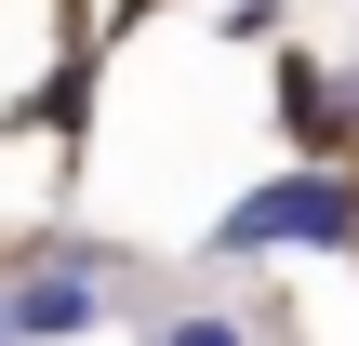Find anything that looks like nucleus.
Wrapping results in <instances>:
<instances>
[{
    "label": "nucleus",
    "mask_w": 359,
    "mask_h": 346,
    "mask_svg": "<svg viewBox=\"0 0 359 346\" xmlns=\"http://www.w3.org/2000/svg\"><path fill=\"white\" fill-rule=\"evenodd\" d=\"M213 267H266V253H359V187L333 160H293V173H266L253 200H226V227L200 240Z\"/></svg>",
    "instance_id": "nucleus-1"
},
{
    "label": "nucleus",
    "mask_w": 359,
    "mask_h": 346,
    "mask_svg": "<svg viewBox=\"0 0 359 346\" xmlns=\"http://www.w3.org/2000/svg\"><path fill=\"white\" fill-rule=\"evenodd\" d=\"M0 320H13V346L27 333H93V320H107V280H93V267H27V280L0 293Z\"/></svg>",
    "instance_id": "nucleus-2"
},
{
    "label": "nucleus",
    "mask_w": 359,
    "mask_h": 346,
    "mask_svg": "<svg viewBox=\"0 0 359 346\" xmlns=\"http://www.w3.org/2000/svg\"><path fill=\"white\" fill-rule=\"evenodd\" d=\"M280 107H293V133H306V147H333V107H346V93H333L306 53H280Z\"/></svg>",
    "instance_id": "nucleus-3"
},
{
    "label": "nucleus",
    "mask_w": 359,
    "mask_h": 346,
    "mask_svg": "<svg viewBox=\"0 0 359 346\" xmlns=\"http://www.w3.org/2000/svg\"><path fill=\"white\" fill-rule=\"evenodd\" d=\"M147 346H266L240 307H173V320H147Z\"/></svg>",
    "instance_id": "nucleus-4"
},
{
    "label": "nucleus",
    "mask_w": 359,
    "mask_h": 346,
    "mask_svg": "<svg viewBox=\"0 0 359 346\" xmlns=\"http://www.w3.org/2000/svg\"><path fill=\"white\" fill-rule=\"evenodd\" d=\"M0 346H13V320H0Z\"/></svg>",
    "instance_id": "nucleus-5"
}]
</instances>
